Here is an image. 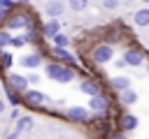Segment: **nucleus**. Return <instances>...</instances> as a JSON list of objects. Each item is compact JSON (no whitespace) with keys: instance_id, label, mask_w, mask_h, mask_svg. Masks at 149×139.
<instances>
[{"instance_id":"obj_29","label":"nucleus","mask_w":149,"mask_h":139,"mask_svg":"<svg viewBox=\"0 0 149 139\" xmlns=\"http://www.w3.org/2000/svg\"><path fill=\"white\" fill-rule=\"evenodd\" d=\"M2 16H5V9H2V7H0V19H2Z\"/></svg>"},{"instance_id":"obj_22","label":"nucleus","mask_w":149,"mask_h":139,"mask_svg":"<svg viewBox=\"0 0 149 139\" xmlns=\"http://www.w3.org/2000/svg\"><path fill=\"white\" fill-rule=\"evenodd\" d=\"M26 42H28L26 35H16V37H12V46H23Z\"/></svg>"},{"instance_id":"obj_24","label":"nucleus","mask_w":149,"mask_h":139,"mask_svg":"<svg viewBox=\"0 0 149 139\" xmlns=\"http://www.w3.org/2000/svg\"><path fill=\"white\" fill-rule=\"evenodd\" d=\"M102 5H105V9H116L119 0H102Z\"/></svg>"},{"instance_id":"obj_16","label":"nucleus","mask_w":149,"mask_h":139,"mask_svg":"<svg viewBox=\"0 0 149 139\" xmlns=\"http://www.w3.org/2000/svg\"><path fill=\"white\" fill-rule=\"evenodd\" d=\"M40 63H42V56L40 53H30V56H23L21 58V65L23 67H30V70H35Z\"/></svg>"},{"instance_id":"obj_13","label":"nucleus","mask_w":149,"mask_h":139,"mask_svg":"<svg viewBox=\"0 0 149 139\" xmlns=\"http://www.w3.org/2000/svg\"><path fill=\"white\" fill-rule=\"evenodd\" d=\"M81 93H86L88 97H93V95H100V86H98V81H93V79H86V81H81Z\"/></svg>"},{"instance_id":"obj_12","label":"nucleus","mask_w":149,"mask_h":139,"mask_svg":"<svg viewBox=\"0 0 149 139\" xmlns=\"http://www.w3.org/2000/svg\"><path fill=\"white\" fill-rule=\"evenodd\" d=\"M63 9H65V2H61V0H49L47 2V14L51 19H58L63 14Z\"/></svg>"},{"instance_id":"obj_18","label":"nucleus","mask_w":149,"mask_h":139,"mask_svg":"<svg viewBox=\"0 0 149 139\" xmlns=\"http://www.w3.org/2000/svg\"><path fill=\"white\" fill-rule=\"evenodd\" d=\"M54 58H58V60H65V63H72L74 60V56H70L65 49H61V46H54Z\"/></svg>"},{"instance_id":"obj_1","label":"nucleus","mask_w":149,"mask_h":139,"mask_svg":"<svg viewBox=\"0 0 149 139\" xmlns=\"http://www.w3.org/2000/svg\"><path fill=\"white\" fill-rule=\"evenodd\" d=\"M47 76L54 79V81H61V83H68L74 79V70L72 67H65L61 63H49L47 65Z\"/></svg>"},{"instance_id":"obj_6","label":"nucleus","mask_w":149,"mask_h":139,"mask_svg":"<svg viewBox=\"0 0 149 139\" xmlns=\"http://www.w3.org/2000/svg\"><path fill=\"white\" fill-rule=\"evenodd\" d=\"M65 118L72 120V123H86L88 120V109H84V107H70L65 111Z\"/></svg>"},{"instance_id":"obj_17","label":"nucleus","mask_w":149,"mask_h":139,"mask_svg":"<svg viewBox=\"0 0 149 139\" xmlns=\"http://www.w3.org/2000/svg\"><path fill=\"white\" fill-rule=\"evenodd\" d=\"M51 42H54V46H61V49H68V46L72 44V42H70V37H68V35H63V32H58Z\"/></svg>"},{"instance_id":"obj_20","label":"nucleus","mask_w":149,"mask_h":139,"mask_svg":"<svg viewBox=\"0 0 149 139\" xmlns=\"http://www.w3.org/2000/svg\"><path fill=\"white\" fill-rule=\"evenodd\" d=\"M68 5H70L72 12H84L86 5H88V0H68Z\"/></svg>"},{"instance_id":"obj_2","label":"nucleus","mask_w":149,"mask_h":139,"mask_svg":"<svg viewBox=\"0 0 149 139\" xmlns=\"http://www.w3.org/2000/svg\"><path fill=\"white\" fill-rule=\"evenodd\" d=\"M91 58H93V63H95V65H105V63H109V60L114 58V49H112L109 44H100V46H95V49H93Z\"/></svg>"},{"instance_id":"obj_5","label":"nucleus","mask_w":149,"mask_h":139,"mask_svg":"<svg viewBox=\"0 0 149 139\" xmlns=\"http://www.w3.org/2000/svg\"><path fill=\"white\" fill-rule=\"evenodd\" d=\"M23 102L28 104V107H42L44 102H47V95L44 93H40V90H26L23 93Z\"/></svg>"},{"instance_id":"obj_23","label":"nucleus","mask_w":149,"mask_h":139,"mask_svg":"<svg viewBox=\"0 0 149 139\" xmlns=\"http://www.w3.org/2000/svg\"><path fill=\"white\" fill-rule=\"evenodd\" d=\"M12 63H14V58H12L9 53H2V56H0V65H2V67H12Z\"/></svg>"},{"instance_id":"obj_9","label":"nucleus","mask_w":149,"mask_h":139,"mask_svg":"<svg viewBox=\"0 0 149 139\" xmlns=\"http://www.w3.org/2000/svg\"><path fill=\"white\" fill-rule=\"evenodd\" d=\"M119 127H121L123 132L135 130V127H137V116H133V114H121V116H119Z\"/></svg>"},{"instance_id":"obj_31","label":"nucleus","mask_w":149,"mask_h":139,"mask_svg":"<svg viewBox=\"0 0 149 139\" xmlns=\"http://www.w3.org/2000/svg\"><path fill=\"white\" fill-rule=\"evenodd\" d=\"M144 2H149V0H144Z\"/></svg>"},{"instance_id":"obj_21","label":"nucleus","mask_w":149,"mask_h":139,"mask_svg":"<svg viewBox=\"0 0 149 139\" xmlns=\"http://www.w3.org/2000/svg\"><path fill=\"white\" fill-rule=\"evenodd\" d=\"M7 44H12V35H9L7 30H0V49L7 46Z\"/></svg>"},{"instance_id":"obj_7","label":"nucleus","mask_w":149,"mask_h":139,"mask_svg":"<svg viewBox=\"0 0 149 139\" xmlns=\"http://www.w3.org/2000/svg\"><path fill=\"white\" fill-rule=\"evenodd\" d=\"M142 60H144V56H142L140 49H128V51L123 53V63H126V65L137 67V65H142Z\"/></svg>"},{"instance_id":"obj_3","label":"nucleus","mask_w":149,"mask_h":139,"mask_svg":"<svg viewBox=\"0 0 149 139\" xmlns=\"http://www.w3.org/2000/svg\"><path fill=\"white\" fill-rule=\"evenodd\" d=\"M9 30H23V28H30V16L28 14H12L9 19H7V23H5Z\"/></svg>"},{"instance_id":"obj_30","label":"nucleus","mask_w":149,"mask_h":139,"mask_svg":"<svg viewBox=\"0 0 149 139\" xmlns=\"http://www.w3.org/2000/svg\"><path fill=\"white\" fill-rule=\"evenodd\" d=\"M19 2H28V0H19Z\"/></svg>"},{"instance_id":"obj_10","label":"nucleus","mask_w":149,"mask_h":139,"mask_svg":"<svg viewBox=\"0 0 149 139\" xmlns=\"http://www.w3.org/2000/svg\"><path fill=\"white\" fill-rule=\"evenodd\" d=\"M58 32H61V23H58L56 19H49V21L42 25V35H44V37H49V39H54Z\"/></svg>"},{"instance_id":"obj_8","label":"nucleus","mask_w":149,"mask_h":139,"mask_svg":"<svg viewBox=\"0 0 149 139\" xmlns=\"http://www.w3.org/2000/svg\"><path fill=\"white\" fill-rule=\"evenodd\" d=\"M107 107H109V102H107V97H105L102 93L88 97V109H91V111H105Z\"/></svg>"},{"instance_id":"obj_27","label":"nucleus","mask_w":149,"mask_h":139,"mask_svg":"<svg viewBox=\"0 0 149 139\" xmlns=\"http://www.w3.org/2000/svg\"><path fill=\"white\" fill-rule=\"evenodd\" d=\"M16 137H19V132H16V130H14V132H12V134H9V137H7V139H16Z\"/></svg>"},{"instance_id":"obj_14","label":"nucleus","mask_w":149,"mask_h":139,"mask_svg":"<svg viewBox=\"0 0 149 139\" xmlns=\"http://www.w3.org/2000/svg\"><path fill=\"white\" fill-rule=\"evenodd\" d=\"M133 23L135 25H149V7H142V9H137L135 14H133Z\"/></svg>"},{"instance_id":"obj_26","label":"nucleus","mask_w":149,"mask_h":139,"mask_svg":"<svg viewBox=\"0 0 149 139\" xmlns=\"http://www.w3.org/2000/svg\"><path fill=\"white\" fill-rule=\"evenodd\" d=\"M107 139H126V134H123V130H121V132H116V134H109Z\"/></svg>"},{"instance_id":"obj_15","label":"nucleus","mask_w":149,"mask_h":139,"mask_svg":"<svg viewBox=\"0 0 149 139\" xmlns=\"http://www.w3.org/2000/svg\"><path fill=\"white\" fill-rule=\"evenodd\" d=\"M33 127V118L30 116H19L16 118V125H14V130L19 132V134H23L26 130H30Z\"/></svg>"},{"instance_id":"obj_4","label":"nucleus","mask_w":149,"mask_h":139,"mask_svg":"<svg viewBox=\"0 0 149 139\" xmlns=\"http://www.w3.org/2000/svg\"><path fill=\"white\" fill-rule=\"evenodd\" d=\"M7 81H9V86H12L16 93H21V95L28 90V83H30V81H28V76H23V74H16V72H12V74L7 76Z\"/></svg>"},{"instance_id":"obj_19","label":"nucleus","mask_w":149,"mask_h":139,"mask_svg":"<svg viewBox=\"0 0 149 139\" xmlns=\"http://www.w3.org/2000/svg\"><path fill=\"white\" fill-rule=\"evenodd\" d=\"M121 102H123V104H135V102H137V93L130 90V88L123 90V93H121Z\"/></svg>"},{"instance_id":"obj_25","label":"nucleus","mask_w":149,"mask_h":139,"mask_svg":"<svg viewBox=\"0 0 149 139\" xmlns=\"http://www.w3.org/2000/svg\"><path fill=\"white\" fill-rule=\"evenodd\" d=\"M0 7H2L5 12H9V9L14 7V2H12V0H0Z\"/></svg>"},{"instance_id":"obj_28","label":"nucleus","mask_w":149,"mask_h":139,"mask_svg":"<svg viewBox=\"0 0 149 139\" xmlns=\"http://www.w3.org/2000/svg\"><path fill=\"white\" fill-rule=\"evenodd\" d=\"M2 111H5V100L0 97V114H2Z\"/></svg>"},{"instance_id":"obj_11","label":"nucleus","mask_w":149,"mask_h":139,"mask_svg":"<svg viewBox=\"0 0 149 139\" xmlns=\"http://www.w3.org/2000/svg\"><path fill=\"white\" fill-rule=\"evenodd\" d=\"M109 86L114 88V90H119V93H123V90H128L130 88V76H112L109 79Z\"/></svg>"}]
</instances>
